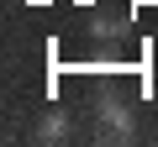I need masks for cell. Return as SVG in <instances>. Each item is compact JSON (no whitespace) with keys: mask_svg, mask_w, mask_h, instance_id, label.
I'll use <instances>...</instances> for the list:
<instances>
[{"mask_svg":"<svg viewBox=\"0 0 158 147\" xmlns=\"http://www.w3.org/2000/svg\"><path fill=\"white\" fill-rule=\"evenodd\" d=\"M132 131H137L132 100L116 95V89H100L95 95V137L100 142H132Z\"/></svg>","mask_w":158,"mask_h":147,"instance_id":"cell-1","label":"cell"},{"mask_svg":"<svg viewBox=\"0 0 158 147\" xmlns=\"http://www.w3.org/2000/svg\"><path fill=\"white\" fill-rule=\"evenodd\" d=\"M37 147H58V142H69L74 137V116L69 110H58V105H42L37 116H32V131H27Z\"/></svg>","mask_w":158,"mask_h":147,"instance_id":"cell-2","label":"cell"},{"mask_svg":"<svg viewBox=\"0 0 158 147\" xmlns=\"http://www.w3.org/2000/svg\"><path fill=\"white\" fill-rule=\"evenodd\" d=\"M90 37H95V42H116V37H121V16H95V21H90Z\"/></svg>","mask_w":158,"mask_h":147,"instance_id":"cell-3","label":"cell"}]
</instances>
